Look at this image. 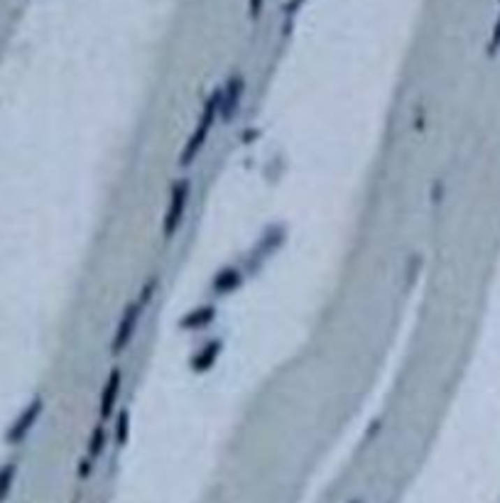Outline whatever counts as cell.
I'll return each instance as SVG.
<instances>
[{
    "mask_svg": "<svg viewBox=\"0 0 500 503\" xmlns=\"http://www.w3.org/2000/svg\"><path fill=\"white\" fill-rule=\"evenodd\" d=\"M219 111H221V91H216V94L211 96L209 101H206V106H204V111H201V118H199V126H196V131L191 133L189 140H186V145H184V150H182V155H179V165L182 167L191 165V160L199 155V150L204 147V143H206V138H209L211 126H214Z\"/></svg>",
    "mask_w": 500,
    "mask_h": 503,
    "instance_id": "1",
    "label": "cell"
},
{
    "mask_svg": "<svg viewBox=\"0 0 500 503\" xmlns=\"http://www.w3.org/2000/svg\"><path fill=\"white\" fill-rule=\"evenodd\" d=\"M186 201H189V180H177L175 184H172L170 204H167L165 224H162V236L165 238H172L177 228H179L182 217H184V209H186Z\"/></svg>",
    "mask_w": 500,
    "mask_h": 503,
    "instance_id": "2",
    "label": "cell"
},
{
    "mask_svg": "<svg viewBox=\"0 0 500 503\" xmlns=\"http://www.w3.org/2000/svg\"><path fill=\"white\" fill-rule=\"evenodd\" d=\"M42 410H45V400H42V395H35L30 400V405H27V408L15 418V423L10 425V430H8V435H6V442L8 444H20L22 439L30 435V430L37 425Z\"/></svg>",
    "mask_w": 500,
    "mask_h": 503,
    "instance_id": "3",
    "label": "cell"
},
{
    "mask_svg": "<svg viewBox=\"0 0 500 503\" xmlns=\"http://www.w3.org/2000/svg\"><path fill=\"white\" fill-rule=\"evenodd\" d=\"M142 309L145 307H142L140 302H135V305L131 302V305L125 307L118 329H115V334H113V342H110V351L113 353H120L128 344H131L133 334H135V329H138V317H140Z\"/></svg>",
    "mask_w": 500,
    "mask_h": 503,
    "instance_id": "4",
    "label": "cell"
},
{
    "mask_svg": "<svg viewBox=\"0 0 500 503\" xmlns=\"http://www.w3.org/2000/svg\"><path fill=\"white\" fill-rule=\"evenodd\" d=\"M243 89H245L243 76H235V79L228 81L226 91H221V111L219 113L223 118L235 116V111H238V103H240V96H243Z\"/></svg>",
    "mask_w": 500,
    "mask_h": 503,
    "instance_id": "5",
    "label": "cell"
},
{
    "mask_svg": "<svg viewBox=\"0 0 500 503\" xmlns=\"http://www.w3.org/2000/svg\"><path fill=\"white\" fill-rule=\"evenodd\" d=\"M118 391H120V371L113 368L108 381H105V386H103V393H101V405H98L101 420H108L110 415H113L115 400H118Z\"/></svg>",
    "mask_w": 500,
    "mask_h": 503,
    "instance_id": "6",
    "label": "cell"
},
{
    "mask_svg": "<svg viewBox=\"0 0 500 503\" xmlns=\"http://www.w3.org/2000/svg\"><path fill=\"white\" fill-rule=\"evenodd\" d=\"M221 349H223V344H221L219 339H214V342L204 344V347H201V351L196 353V356L189 361L191 371H196V373H204V371H209V368L216 363V358H219Z\"/></svg>",
    "mask_w": 500,
    "mask_h": 503,
    "instance_id": "7",
    "label": "cell"
},
{
    "mask_svg": "<svg viewBox=\"0 0 500 503\" xmlns=\"http://www.w3.org/2000/svg\"><path fill=\"white\" fill-rule=\"evenodd\" d=\"M240 280H243V275H240L238 268H226V270H221L219 275L214 277L211 290H214L216 295H228L230 290H235V287L240 285Z\"/></svg>",
    "mask_w": 500,
    "mask_h": 503,
    "instance_id": "8",
    "label": "cell"
},
{
    "mask_svg": "<svg viewBox=\"0 0 500 503\" xmlns=\"http://www.w3.org/2000/svg\"><path fill=\"white\" fill-rule=\"evenodd\" d=\"M214 317H216L214 305H201V307H196L194 312H186L184 317H182L179 327L182 329H199V327H206Z\"/></svg>",
    "mask_w": 500,
    "mask_h": 503,
    "instance_id": "9",
    "label": "cell"
},
{
    "mask_svg": "<svg viewBox=\"0 0 500 503\" xmlns=\"http://www.w3.org/2000/svg\"><path fill=\"white\" fill-rule=\"evenodd\" d=\"M15 474H17L15 462H8L0 467V503L6 501L8 493H10V486H13V481H15Z\"/></svg>",
    "mask_w": 500,
    "mask_h": 503,
    "instance_id": "10",
    "label": "cell"
},
{
    "mask_svg": "<svg viewBox=\"0 0 500 503\" xmlns=\"http://www.w3.org/2000/svg\"><path fill=\"white\" fill-rule=\"evenodd\" d=\"M103 447H105V430L96 428L94 432H91V439H89V459L91 462L103 452Z\"/></svg>",
    "mask_w": 500,
    "mask_h": 503,
    "instance_id": "11",
    "label": "cell"
},
{
    "mask_svg": "<svg viewBox=\"0 0 500 503\" xmlns=\"http://www.w3.org/2000/svg\"><path fill=\"white\" fill-rule=\"evenodd\" d=\"M128 425H131V418H128V410H120L118 415V425H115V442L123 447L125 439H128Z\"/></svg>",
    "mask_w": 500,
    "mask_h": 503,
    "instance_id": "12",
    "label": "cell"
},
{
    "mask_svg": "<svg viewBox=\"0 0 500 503\" xmlns=\"http://www.w3.org/2000/svg\"><path fill=\"white\" fill-rule=\"evenodd\" d=\"M263 3L265 0H248V10H250V17H258L263 10Z\"/></svg>",
    "mask_w": 500,
    "mask_h": 503,
    "instance_id": "13",
    "label": "cell"
},
{
    "mask_svg": "<svg viewBox=\"0 0 500 503\" xmlns=\"http://www.w3.org/2000/svg\"><path fill=\"white\" fill-rule=\"evenodd\" d=\"M500 47V20L495 22V30H493V40H490V52H495Z\"/></svg>",
    "mask_w": 500,
    "mask_h": 503,
    "instance_id": "14",
    "label": "cell"
},
{
    "mask_svg": "<svg viewBox=\"0 0 500 503\" xmlns=\"http://www.w3.org/2000/svg\"><path fill=\"white\" fill-rule=\"evenodd\" d=\"M302 3H304V0H292V8H290V10H295V8H300Z\"/></svg>",
    "mask_w": 500,
    "mask_h": 503,
    "instance_id": "15",
    "label": "cell"
},
{
    "mask_svg": "<svg viewBox=\"0 0 500 503\" xmlns=\"http://www.w3.org/2000/svg\"><path fill=\"white\" fill-rule=\"evenodd\" d=\"M351 503H363V501H360V498H353V501H351Z\"/></svg>",
    "mask_w": 500,
    "mask_h": 503,
    "instance_id": "16",
    "label": "cell"
}]
</instances>
